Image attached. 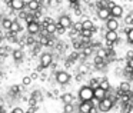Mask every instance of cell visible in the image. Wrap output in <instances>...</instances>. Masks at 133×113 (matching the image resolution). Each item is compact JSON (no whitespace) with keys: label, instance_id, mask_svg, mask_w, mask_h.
Returning a JSON list of instances; mask_svg holds the SVG:
<instances>
[{"label":"cell","instance_id":"43","mask_svg":"<svg viewBox=\"0 0 133 113\" xmlns=\"http://www.w3.org/2000/svg\"><path fill=\"white\" fill-rule=\"evenodd\" d=\"M4 2H6V3H7V4H9V3H10V2H12V0H4Z\"/></svg>","mask_w":133,"mask_h":113},{"label":"cell","instance_id":"27","mask_svg":"<svg viewBox=\"0 0 133 113\" xmlns=\"http://www.w3.org/2000/svg\"><path fill=\"white\" fill-rule=\"evenodd\" d=\"M64 112H66V113L73 112V104L72 103H64Z\"/></svg>","mask_w":133,"mask_h":113},{"label":"cell","instance_id":"35","mask_svg":"<svg viewBox=\"0 0 133 113\" xmlns=\"http://www.w3.org/2000/svg\"><path fill=\"white\" fill-rule=\"evenodd\" d=\"M39 2H40V4H44V6L50 4V0H39Z\"/></svg>","mask_w":133,"mask_h":113},{"label":"cell","instance_id":"28","mask_svg":"<svg viewBox=\"0 0 133 113\" xmlns=\"http://www.w3.org/2000/svg\"><path fill=\"white\" fill-rule=\"evenodd\" d=\"M47 37H49V35L42 36V37H40V43L42 44H49V39H47Z\"/></svg>","mask_w":133,"mask_h":113},{"label":"cell","instance_id":"41","mask_svg":"<svg viewBox=\"0 0 133 113\" xmlns=\"http://www.w3.org/2000/svg\"><path fill=\"white\" fill-rule=\"evenodd\" d=\"M67 2H70V3H77L79 0H67Z\"/></svg>","mask_w":133,"mask_h":113},{"label":"cell","instance_id":"14","mask_svg":"<svg viewBox=\"0 0 133 113\" xmlns=\"http://www.w3.org/2000/svg\"><path fill=\"white\" fill-rule=\"evenodd\" d=\"M90 109H92V103L89 102H82L80 106H79V112L82 113H90Z\"/></svg>","mask_w":133,"mask_h":113},{"label":"cell","instance_id":"4","mask_svg":"<svg viewBox=\"0 0 133 113\" xmlns=\"http://www.w3.org/2000/svg\"><path fill=\"white\" fill-rule=\"evenodd\" d=\"M56 80L60 84H66L70 82V76H69V73H66V72H57L56 73Z\"/></svg>","mask_w":133,"mask_h":113},{"label":"cell","instance_id":"5","mask_svg":"<svg viewBox=\"0 0 133 113\" xmlns=\"http://www.w3.org/2000/svg\"><path fill=\"white\" fill-rule=\"evenodd\" d=\"M106 29H107V30H116V32H117V29H119V22H117V19L110 16V17L106 20Z\"/></svg>","mask_w":133,"mask_h":113},{"label":"cell","instance_id":"3","mask_svg":"<svg viewBox=\"0 0 133 113\" xmlns=\"http://www.w3.org/2000/svg\"><path fill=\"white\" fill-rule=\"evenodd\" d=\"M106 96H107V90L102 89L100 86H97V87L93 89V97H95L96 100H102V99H104Z\"/></svg>","mask_w":133,"mask_h":113},{"label":"cell","instance_id":"21","mask_svg":"<svg viewBox=\"0 0 133 113\" xmlns=\"http://www.w3.org/2000/svg\"><path fill=\"white\" fill-rule=\"evenodd\" d=\"M120 92H127V90H130V83L129 82H123V83H120Z\"/></svg>","mask_w":133,"mask_h":113},{"label":"cell","instance_id":"6","mask_svg":"<svg viewBox=\"0 0 133 113\" xmlns=\"http://www.w3.org/2000/svg\"><path fill=\"white\" fill-rule=\"evenodd\" d=\"M39 30H40V23H37V20H33L27 23V32L30 35H36V33H39Z\"/></svg>","mask_w":133,"mask_h":113},{"label":"cell","instance_id":"20","mask_svg":"<svg viewBox=\"0 0 133 113\" xmlns=\"http://www.w3.org/2000/svg\"><path fill=\"white\" fill-rule=\"evenodd\" d=\"M97 56L106 60V59H107V50L103 49V47H100V49H99V52H97Z\"/></svg>","mask_w":133,"mask_h":113},{"label":"cell","instance_id":"11","mask_svg":"<svg viewBox=\"0 0 133 113\" xmlns=\"http://www.w3.org/2000/svg\"><path fill=\"white\" fill-rule=\"evenodd\" d=\"M97 16L100 20H107V19L110 17V10L107 9V7H100L97 12Z\"/></svg>","mask_w":133,"mask_h":113},{"label":"cell","instance_id":"15","mask_svg":"<svg viewBox=\"0 0 133 113\" xmlns=\"http://www.w3.org/2000/svg\"><path fill=\"white\" fill-rule=\"evenodd\" d=\"M44 30H46V35H53V33H56V23L53 22V23H47L46 26H44Z\"/></svg>","mask_w":133,"mask_h":113},{"label":"cell","instance_id":"30","mask_svg":"<svg viewBox=\"0 0 133 113\" xmlns=\"http://www.w3.org/2000/svg\"><path fill=\"white\" fill-rule=\"evenodd\" d=\"M97 83H99V79H92V80H90V87H92V89L97 87Z\"/></svg>","mask_w":133,"mask_h":113},{"label":"cell","instance_id":"24","mask_svg":"<svg viewBox=\"0 0 133 113\" xmlns=\"http://www.w3.org/2000/svg\"><path fill=\"white\" fill-rule=\"evenodd\" d=\"M2 24H3V29L9 30V29H10V24H12V20H10V19H3Z\"/></svg>","mask_w":133,"mask_h":113},{"label":"cell","instance_id":"42","mask_svg":"<svg viewBox=\"0 0 133 113\" xmlns=\"http://www.w3.org/2000/svg\"><path fill=\"white\" fill-rule=\"evenodd\" d=\"M23 2H24V4H27V3L30 2V0H23Z\"/></svg>","mask_w":133,"mask_h":113},{"label":"cell","instance_id":"10","mask_svg":"<svg viewBox=\"0 0 133 113\" xmlns=\"http://www.w3.org/2000/svg\"><path fill=\"white\" fill-rule=\"evenodd\" d=\"M110 16H112V17H116V19L122 17V16H123V9H122V6L115 4V6L110 9Z\"/></svg>","mask_w":133,"mask_h":113},{"label":"cell","instance_id":"19","mask_svg":"<svg viewBox=\"0 0 133 113\" xmlns=\"http://www.w3.org/2000/svg\"><path fill=\"white\" fill-rule=\"evenodd\" d=\"M80 33H82V36L83 37H92V35H93V30H90V29H82L80 30Z\"/></svg>","mask_w":133,"mask_h":113},{"label":"cell","instance_id":"29","mask_svg":"<svg viewBox=\"0 0 133 113\" xmlns=\"http://www.w3.org/2000/svg\"><path fill=\"white\" fill-rule=\"evenodd\" d=\"M64 30H66V29H64L63 26H60L59 23H56V32H57V33H60V35H62V33H64Z\"/></svg>","mask_w":133,"mask_h":113},{"label":"cell","instance_id":"40","mask_svg":"<svg viewBox=\"0 0 133 113\" xmlns=\"http://www.w3.org/2000/svg\"><path fill=\"white\" fill-rule=\"evenodd\" d=\"M3 37H4V33L2 32V30H0V39H3Z\"/></svg>","mask_w":133,"mask_h":113},{"label":"cell","instance_id":"34","mask_svg":"<svg viewBox=\"0 0 133 113\" xmlns=\"http://www.w3.org/2000/svg\"><path fill=\"white\" fill-rule=\"evenodd\" d=\"M92 53V47H84V55H90Z\"/></svg>","mask_w":133,"mask_h":113},{"label":"cell","instance_id":"38","mask_svg":"<svg viewBox=\"0 0 133 113\" xmlns=\"http://www.w3.org/2000/svg\"><path fill=\"white\" fill-rule=\"evenodd\" d=\"M133 57V52H129L127 53V59H132Z\"/></svg>","mask_w":133,"mask_h":113},{"label":"cell","instance_id":"18","mask_svg":"<svg viewBox=\"0 0 133 113\" xmlns=\"http://www.w3.org/2000/svg\"><path fill=\"white\" fill-rule=\"evenodd\" d=\"M13 59H15V60H22V59H23V52H22V50H15V52H13Z\"/></svg>","mask_w":133,"mask_h":113},{"label":"cell","instance_id":"1","mask_svg":"<svg viewBox=\"0 0 133 113\" xmlns=\"http://www.w3.org/2000/svg\"><path fill=\"white\" fill-rule=\"evenodd\" d=\"M79 99L80 102H89L93 99V89L90 86H83L79 90Z\"/></svg>","mask_w":133,"mask_h":113},{"label":"cell","instance_id":"17","mask_svg":"<svg viewBox=\"0 0 133 113\" xmlns=\"http://www.w3.org/2000/svg\"><path fill=\"white\" fill-rule=\"evenodd\" d=\"M10 32H13V33H19L22 30V26L17 23V22H12V24H10Z\"/></svg>","mask_w":133,"mask_h":113},{"label":"cell","instance_id":"23","mask_svg":"<svg viewBox=\"0 0 133 113\" xmlns=\"http://www.w3.org/2000/svg\"><path fill=\"white\" fill-rule=\"evenodd\" d=\"M104 62H106L104 59H102V57H99V56H96V59H95V64H96L97 67H102V66L104 64Z\"/></svg>","mask_w":133,"mask_h":113},{"label":"cell","instance_id":"9","mask_svg":"<svg viewBox=\"0 0 133 113\" xmlns=\"http://www.w3.org/2000/svg\"><path fill=\"white\" fill-rule=\"evenodd\" d=\"M60 26H63L64 29H69V27H72L73 26V23H72V20H70V17L69 16H60V19H59V22H57Z\"/></svg>","mask_w":133,"mask_h":113},{"label":"cell","instance_id":"37","mask_svg":"<svg viewBox=\"0 0 133 113\" xmlns=\"http://www.w3.org/2000/svg\"><path fill=\"white\" fill-rule=\"evenodd\" d=\"M0 55H6V49H2V47H0Z\"/></svg>","mask_w":133,"mask_h":113},{"label":"cell","instance_id":"26","mask_svg":"<svg viewBox=\"0 0 133 113\" xmlns=\"http://www.w3.org/2000/svg\"><path fill=\"white\" fill-rule=\"evenodd\" d=\"M127 42L133 44V27L127 30Z\"/></svg>","mask_w":133,"mask_h":113},{"label":"cell","instance_id":"31","mask_svg":"<svg viewBox=\"0 0 133 113\" xmlns=\"http://www.w3.org/2000/svg\"><path fill=\"white\" fill-rule=\"evenodd\" d=\"M22 82H23V84H24V86H29V84L32 83V79H30V77H27V76H24V77H23V80H22Z\"/></svg>","mask_w":133,"mask_h":113},{"label":"cell","instance_id":"13","mask_svg":"<svg viewBox=\"0 0 133 113\" xmlns=\"http://www.w3.org/2000/svg\"><path fill=\"white\" fill-rule=\"evenodd\" d=\"M40 2L39 0H30L29 3H27V7H29L30 12H37L39 9H40Z\"/></svg>","mask_w":133,"mask_h":113},{"label":"cell","instance_id":"33","mask_svg":"<svg viewBox=\"0 0 133 113\" xmlns=\"http://www.w3.org/2000/svg\"><path fill=\"white\" fill-rule=\"evenodd\" d=\"M13 113H23V109H20V107H15V109H13Z\"/></svg>","mask_w":133,"mask_h":113},{"label":"cell","instance_id":"39","mask_svg":"<svg viewBox=\"0 0 133 113\" xmlns=\"http://www.w3.org/2000/svg\"><path fill=\"white\" fill-rule=\"evenodd\" d=\"M17 90H19V89H17V86H15V87H12V92H17Z\"/></svg>","mask_w":133,"mask_h":113},{"label":"cell","instance_id":"7","mask_svg":"<svg viewBox=\"0 0 133 113\" xmlns=\"http://www.w3.org/2000/svg\"><path fill=\"white\" fill-rule=\"evenodd\" d=\"M104 37H106V42L110 43V44L116 43V42L119 40V36H117V32H116V30H107Z\"/></svg>","mask_w":133,"mask_h":113},{"label":"cell","instance_id":"16","mask_svg":"<svg viewBox=\"0 0 133 113\" xmlns=\"http://www.w3.org/2000/svg\"><path fill=\"white\" fill-rule=\"evenodd\" d=\"M82 29H90L95 32V24H93L92 20H89V19H86V20L82 22Z\"/></svg>","mask_w":133,"mask_h":113},{"label":"cell","instance_id":"22","mask_svg":"<svg viewBox=\"0 0 133 113\" xmlns=\"http://www.w3.org/2000/svg\"><path fill=\"white\" fill-rule=\"evenodd\" d=\"M62 99H63L64 103H72V102H73V96L70 95V93H64Z\"/></svg>","mask_w":133,"mask_h":113},{"label":"cell","instance_id":"32","mask_svg":"<svg viewBox=\"0 0 133 113\" xmlns=\"http://www.w3.org/2000/svg\"><path fill=\"white\" fill-rule=\"evenodd\" d=\"M75 29L77 30V32H80L82 30V23H75Z\"/></svg>","mask_w":133,"mask_h":113},{"label":"cell","instance_id":"36","mask_svg":"<svg viewBox=\"0 0 133 113\" xmlns=\"http://www.w3.org/2000/svg\"><path fill=\"white\" fill-rule=\"evenodd\" d=\"M127 62H129V67H132V69H133V57L132 59H127Z\"/></svg>","mask_w":133,"mask_h":113},{"label":"cell","instance_id":"25","mask_svg":"<svg viewBox=\"0 0 133 113\" xmlns=\"http://www.w3.org/2000/svg\"><path fill=\"white\" fill-rule=\"evenodd\" d=\"M99 83H100V87H102V89H104V90H109V82H107L106 80V79H103V80H100V82H99Z\"/></svg>","mask_w":133,"mask_h":113},{"label":"cell","instance_id":"44","mask_svg":"<svg viewBox=\"0 0 133 113\" xmlns=\"http://www.w3.org/2000/svg\"><path fill=\"white\" fill-rule=\"evenodd\" d=\"M2 112H3V109H2V106H0V113H2Z\"/></svg>","mask_w":133,"mask_h":113},{"label":"cell","instance_id":"2","mask_svg":"<svg viewBox=\"0 0 133 113\" xmlns=\"http://www.w3.org/2000/svg\"><path fill=\"white\" fill-rule=\"evenodd\" d=\"M97 107H99V110H100V112H109V110H112V107H113V100L106 96L104 99L99 100Z\"/></svg>","mask_w":133,"mask_h":113},{"label":"cell","instance_id":"8","mask_svg":"<svg viewBox=\"0 0 133 113\" xmlns=\"http://www.w3.org/2000/svg\"><path fill=\"white\" fill-rule=\"evenodd\" d=\"M52 60H53V56L50 53H44L42 55V59H40V64L42 67H49L52 64Z\"/></svg>","mask_w":133,"mask_h":113},{"label":"cell","instance_id":"12","mask_svg":"<svg viewBox=\"0 0 133 113\" xmlns=\"http://www.w3.org/2000/svg\"><path fill=\"white\" fill-rule=\"evenodd\" d=\"M9 4H10V7H12L13 10H23V7L26 6L23 0H12Z\"/></svg>","mask_w":133,"mask_h":113}]
</instances>
